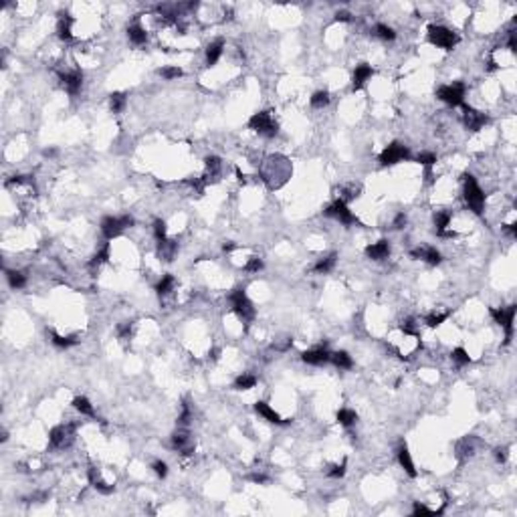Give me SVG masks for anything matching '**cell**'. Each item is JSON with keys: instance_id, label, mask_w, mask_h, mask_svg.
<instances>
[{"instance_id": "obj_27", "label": "cell", "mask_w": 517, "mask_h": 517, "mask_svg": "<svg viewBox=\"0 0 517 517\" xmlns=\"http://www.w3.org/2000/svg\"><path fill=\"white\" fill-rule=\"evenodd\" d=\"M336 419H338V422H340L342 426L349 428L352 424H356V420H358V414H356L354 410H349V408H342V410H338Z\"/></svg>"}, {"instance_id": "obj_17", "label": "cell", "mask_w": 517, "mask_h": 517, "mask_svg": "<svg viewBox=\"0 0 517 517\" xmlns=\"http://www.w3.org/2000/svg\"><path fill=\"white\" fill-rule=\"evenodd\" d=\"M414 259H422V261H426L428 265H441V261H443V257H441V253L437 251L435 246H426V248H414V251L410 253Z\"/></svg>"}, {"instance_id": "obj_40", "label": "cell", "mask_w": 517, "mask_h": 517, "mask_svg": "<svg viewBox=\"0 0 517 517\" xmlns=\"http://www.w3.org/2000/svg\"><path fill=\"white\" fill-rule=\"evenodd\" d=\"M154 237H156L158 243L160 241H166V222L162 219H156L154 221Z\"/></svg>"}, {"instance_id": "obj_22", "label": "cell", "mask_w": 517, "mask_h": 517, "mask_svg": "<svg viewBox=\"0 0 517 517\" xmlns=\"http://www.w3.org/2000/svg\"><path fill=\"white\" fill-rule=\"evenodd\" d=\"M398 463H400V467H402V469L410 477H416V469H414V463H412V457L408 453V446L406 444H400V448H398Z\"/></svg>"}, {"instance_id": "obj_30", "label": "cell", "mask_w": 517, "mask_h": 517, "mask_svg": "<svg viewBox=\"0 0 517 517\" xmlns=\"http://www.w3.org/2000/svg\"><path fill=\"white\" fill-rule=\"evenodd\" d=\"M6 279L12 289H23L26 285V277L21 271H6Z\"/></svg>"}, {"instance_id": "obj_33", "label": "cell", "mask_w": 517, "mask_h": 517, "mask_svg": "<svg viewBox=\"0 0 517 517\" xmlns=\"http://www.w3.org/2000/svg\"><path fill=\"white\" fill-rule=\"evenodd\" d=\"M51 342H53L55 347H61V349H67V347H71V345L77 344L75 338H63V336H59V333H55V331H51Z\"/></svg>"}, {"instance_id": "obj_4", "label": "cell", "mask_w": 517, "mask_h": 517, "mask_svg": "<svg viewBox=\"0 0 517 517\" xmlns=\"http://www.w3.org/2000/svg\"><path fill=\"white\" fill-rule=\"evenodd\" d=\"M230 303H232V309H235V313H237V318L239 320H243L245 323H248L251 321L253 318H255V307H253V303L248 301V297H246V293H245V289H235L230 293Z\"/></svg>"}, {"instance_id": "obj_53", "label": "cell", "mask_w": 517, "mask_h": 517, "mask_svg": "<svg viewBox=\"0 0 517 517\" xmlns=\"http://www.w3.org/2000/svg\"><path fill=\"white\" fill-rule=\"evenodd\" d=\"M336 21H338V23H347V21H349V12H345V10L338 12V14H336Z\"/></svg>"}, {"instance_id": "obj_41", "label": "cell", "mask_w": 517, "mask_h": 517, "mask_svg": "<svg viewBox=\"0 0 517 517\" xmlns=\"http://www.w3.org/2000/svg\"><path fill=\"white\" fill-rule=\"evenodd\" d=\"M446 318H448V313H430L426 318V325L428 327H439Z\"/></svg>"}, {"instance_id": "obj_23", "label": "cell", "mask_w": 517, "mask_h": 517, "mask_svg": "<svg viewBox=\"0 0 517 517\" xmlns=\"http://www.w3.org/2000/svg\"><path fill=\"white\" fill-rule=\"evenodd\" d=\"M127 37H129V41H131L133 45H144V43L148 41V32H146L144 26H140V25L136 23V25L127 26Z\"/></svg>"}, {"instance_id": "obj_39", "label": "cell", "mask_w": 517, "mask_h": 517, "mask_svg": "<svg viewBox=\"0 0 517 517\" xmlns=\"http://www.w3.org/2000/svg\"><path fill=\"white\" fill-rule=\"evenodd\" d=\"M160 75H162L164 79L172 81V79L182 77V69H180V67H164V69H160Z\"/></svg>"}, {"instance_id": "obj_26", "label": "cell", "mask_w": 517, "mask_h": 517, "mask_svg": "<svg viewBox=\"0 0 517 517\" xmlns=\"http://www.w3.org/2000/svg\"><path fill=\"white\" fill-rule=\"evenodd\" d=\"M329 362H333V366H336V368H340V370H349L354 366L352 356H349L347 352H336V354H331V360Z\"/></svg>"}, {"instance_id": "obj_12", "label": "cell", "mask_w": 517, "mask_h": 517, "mask_svg": "<svg viewBox=\"0 0 517 517\" xmlns=\"http://www.w3.org/2000/svg\"><path fill=\"white\" fill-rule=\"evenodd\" d=\"M61 83H63V87L69 91L71 95H77L81 91V85H83V73L79 69H75L73 73H61Z\"/></svg>"}, {"instance_id": "obj_56", "label": "cell", "mask_w": 517, "mask_h": 517, "mask_svg": "<svg viewBox=\"0 0 517 517\" xmlns=\"http://www.w3.org/2000/svg\"><path fill=\"white\" fill-rule=\"evenodd\" d=\"M232 248H235V245H232V243H224V245H222V251H224V253H230Z\"/></svg>"}, {"instance_id": "obj_29", "label": "cell", "mask_w": 517, "mask_h": 517, "mask_svg": "<svg viewBox=\"0 0 517 517\" xmlns=\"http://www.w3.org/2000/svg\"><path fill=\"white\" fill-rule=\"evenodd\" d=\"M257 384V378L253 374H241L235 380V390H251Z\"/></svg>"}, {"instance_id": "obj_44", "label": "cell", "mask_w": 517, "mask_h": 517, "mask_svg": "<svg viewBox=\"0 0 517 517\" xmlns=\"http://www.w3.org/2000/svg\"><path fill=\"white\" fill-rule=\"evenodd\" d=\"M152 469H154V473H156L160 479H166V477H168V465H166L164 461H154Z\"/></svg>"}, {"instance_id": "obj_8", "label": "cell", "mask_w": 517, "mask_h": 517, "mask_svg": "<svg viewBox=\"0 0 517 517\" xmlns=\"http://www.w3.org/2000/svg\"><path fill=\"white\" fill-rule=\"evenodd\" d=\"M465 91H467V87H465V83L457 81V83H453V85H443V87H441V89L437 91V97L441 99V101L448 103V105H453V107H459V105H463V99H465Z\"/></svg>"}, {"instance_id": "obj_37", "label": "cell", "mask_w": 517, "mask_h": 517, "mask_svg": "<svg viewBox=\"0 0 517 517\" xmlns=\"http://www.w3.org/2000/svg\"><path fill=\"white\" fill-rule=\"evenodd\" d=\"M451 358H453V362L459 364V366H467V364L471 362V356L467 354V349H465V347H455V349H453V354H451Z\"/></svg>"}, {"instance_id": "obj_14", "label": "cell", "mask_w": 517, "mask_h": 517, "mask_svg": "<svg viewBox=\"0 0 517 517\" xmlns=\"http://www.w3.org/2000/svg\"><path fill=\"white\" fill-rule=\"evenodd\" d=\"M301 360L305 364H311V366H323L331 360V354L327 352L325 347H315V349H307V352L301 354Z\"/></svg>"}, {"instance_id": "obj_50", "label": "cell", "mask_w": 517, "mask_h": 517, "mask_svg": "<svg viewBox=\"0 0 517 517\" xmlns=\"http://www.w3.org/2000/svg\"><path fill=\"white\" fill-rule=\"evenodd\" d=\"M412 513H414V515H420V513H428V515H430V513H435V511H432V509H428L426 505H422V503H419V501H416V503H414V509H412Z\"/></svg>"}, {"instance_id": "obj_28", "label": "cell", "mask_w": 517, "mask_h": 517, "mask_svg": "<svg viewBox=\"0 0 517 517\" xmlns=\"http://www.w3.org/2000/svg\"><path fill=\"white\" fill-rule=\"evenodd\" d=\"M125 103H127V95L125 93H111L109 95V107H111L113 113L123 111Z\"/></svg>"}, {"instance_id": "obj_57", "label": "cell", "mask_w": 517, "mask_h": 517, "mask_svg": "<svg viewBox=\"0 0 517 517\" xmlns=\"http://www.w3.org/2000/svg\"><path fill=\"white\" fill-rule=\"evenodd\" d=\"M497 69V63L495 61H489V71H495Z\"/></svg>"}, {"instance_id": "obj_34", "label": "cell", "mask_w": 517, "mask_h": 517, "mask_svg": "<svg viewBox=\"0 0 517 517\" xmlns=\"http://www.w3.org/2000/svg\"><path fill=\"white\" fill-rule=\"evenodd\" d=\"M311 105H313L315 109H321V107L329 105V93H327V91H315V93L311 95Z\"/></svg>"}, {"instance_id": "obj_52", "label": "cell", "mask_w": 517, "mask_h": 517, "mask_svg": "<svg viewBox=\"0 0 517 517\" xmlns=\"http://www.w3.org/2000/svg\"><path fill=\"white\" fill-rule=\"evenodd\" d=\"M404 226H406V216H404L402 212H400V214L396 216V219H394V228L400 230V228H404Z\"/></svg>"}, {"instance_id": "obj_51", "label": "cell", "mask_w": 517, "mask_h": 517, "mask_svg": "<svg viewBox=\"0 0 517 517\" xmlns=\"http://www.w3.org/2000/svg\"><path fill=\"white\" fill-rule=\"evenodd\" d=\"M507 457H509V455H507V448H505V446H503V448H501V446L495 448V459H497L499 463H505Z\"/></svg>"}, {"instance_id": "obj_35", "label": "cell", "mask_w": 517, "mask_h": 517, "mask_svg": "<svg viewBox=\"0 0 517 517\" xmlns=\"http://www.w3.org/2000/svg\"><path fill=\"white\" fill-rule=\"evenodd\" d=\"M109 253H111V246H109V243H105L103 246H101V251H97L95 253V257L91 259V267H97V265H101V263H107V259H109Z\"/></svg>"}, {"instance_id": "obj_3", "label": "cell", "mask_w": 517, "mask_h": 517, "mask_svg": "<svg viewBox=\"0 0 517 517\" xmlns=\"http://www.w3.org/2000/svg\"><path fill=\"white\" fill-rule=\"evenodd\" d=\"M133 216L129 214H123V216H105V219L101 221V232H103V237L107 241L115 239V237H120L122 232L127 228V226H133Z\"/></svg>"}, {"instance_id": "obj_6", "label": "cell", "mask_w": 517, "mask_h": 517, "mask_svg": "<svg viewBox=\"0 0 517 517\" xmlns=\"http://www.w3.org/2000/svg\"><path fill=\"white\" fill-rule=\"evenodd\" d=\"M248 127L255 129L257 133H261V136H267V138H273L275 133H277V123L273 122L271 118V113L269 111H259L255 113L251 120H248Z\"/></svg>"}, {"instance_id": "obj_1", "label": "cell", "mask_w": 517, "mask_h": 517, "mask_svg": "<svg viewBox=\"0 0 517 517\" xmlns=\"http://www.w3.org/2000/svg\"><path fill=\"white\" fill-rule=\"evenodd\" d=\"M463 182H465V202L475 214H481L483 208H485V194H483L481 186L477 184V180L473 174H463Z\"/></svg>"}, {"instance_id": "obj_10", "label": "cell", "mask_w": 517, "mask_h": 517, "mask_svg": "<svg viewBox=\"0 0 517 517\" xmlns=\"http://www.w3.org/2000/svg\"><path fill=\"white\" fill-rule=\"evenodd\" d=\"M73 432H75V424H67V426H55L49 435V443H51L53 448H65L73 443Z\"/></svg>"}, {"instance_id": "obj_55", "label": "cell", "mask_w": 517, "mask_h": 517, "mask_svg": "<svg viewBox=\"0 0 517 517\" xmlns=\"http://www.w3.org/2000/svg\"><path fill=\"white\" fill-rule=\"evenodd\" d=\"M509 49L511 51H515V30H509V41H507Z\"/></svg>"}, {"instance_id": "obj_43", "label": "cell", "mask_w": 517, "mask_h": 517, "mask_svg": "<svg viewBox=\"0 0 517 517\" xmlns=\"http://www.w3.org/2000/svg\"><path fill=\"white\" fill-rule=\"evenodd\" d=\"M204 162H206V168H208L210 174H216L221 170V158L219 156H208Z\"/></svg>"}, {"instance_id": "obj_54", "label": "cell", "mask_w": 517, "mask_h": 517, "mask_svg": "<svg viewBox=\"0 0 517 517\" xmlns=\"http://www.w3.org/2000/svg\"><path fill=\"white\" fill-rule=\"evenodd\" d=\"M248 479H251L253 483H267V481H269V477H267V475H251Z\"/></svg>"}, {"instance_id": "obj_21", "label": "cell", "mask_w": 517, "mask_h": 517, "mask_svg": "<svg viewBox=\"0 0 517 517\" xmlns=\"http://www.w3.org/2000/svg\"><path fill=\"white\" fill-rule=\"evenodd\" d=\"M61 19H59V25H57V35L59 39L63 41H71L73 39V32H71V25H73V19L67 12H61L59 14Z\"/></svg>"}, {"instance_id": "obj_47", "label": "cell", "mask_w": 517, "mask_h": 517, "mask_svg": "<svg viewBox=\"0 0 517 517\" xmlns=\"http://www.w3.org/2000/svg\"><path fill=\"white\" fill-rule=\"evenodd\" d=\"M190 419H192L190 406H188V404H184V408H182V414L178 416V426H188V424H190Z\"/></svg>"}, {"instance_id": "obj_46", "label": "cell", "mask_w": 517, "mask_h": 517, "mask_svg": "<svg viewBox=\"0 0 517 517\" xmlns=\"http://www.w3.org/2000/svg\"><path fill=\"white\" fill-rule=\"evenodd\" d=\"M261 269H263V261H261L259 257L248 259V263L245 265V271H248V273H257V271H261Z\"/></svg>"}, {"instance_id": "obj_9", "label": "cell", "mask_w": 517, "mask_h": 517, "mask_svg": "<svg viewBox=\"0 0 517 517\" xmlns=\"http://www.w3.org/2000/svg\"><path fill=\"white\" fill-rule=\"evenodd\" d=\"M323 214L325 216H331V219H338L342 224H345V226H349V224H358L360 221L356 219V216L352 214V210H349L347 206H345V200H342V198H338L336 202H331L325 210H323Z\"/></svg>"}, {"instance_id": "obj_38", "label": "cell", "mask_w": 517, "mask_h": 517, "mask_svg": "<svg viewBox=\"0 0 517 517\" xmlns=\"http://www.w3.org/2000/svg\"><path fill=\"white\" fill-rule=\"evenodd\" d=\"M448 224H451V212H437V214H435V226H437V232H443Z\"/></svg>"}, {"instance_id": "obj_45", "label": "cell", "mask_w": 517, "mask_h": 517, "mask_svg": "<svg viewBox=\"0 0 517 517\" xmlns=\"http://www.w3.org/2000/svg\"><path fill=\"white\" fill-rule=\"evenodd\" d=\"M400 331L404 333V336H416V323L414 320H404L400 323Z\"/></svg>"}, {"instance_id": "obj_7", "label": "cell", "mask_w": 517, "mask_h": 517, "mask_svg": "<svg viewBox=\"0 0 517 517\" xmlns=\"http://www.w3.org/2000/svg\"><path fill=\"white\" fill-rule=\"evenodd\" d=\"M515 311L517 307L515 305H509L507 309H497V307H491L489 313L491 318L495 320V323H499L503 329H505V345L511 342V336H513V320H515Z\"/></svg>"}, {"instance_id": "obj_31", "label": "cell", "mask_w": 517, "mask_h": 517, "mask_svg": "<svg viewBox=\"0 0 517 517\" xmlns=\"http://www.w3.org/2000/svg\"><path fill=\"white\" fill-rule=\"evenodd\" d=\"M73 406H75V410H79L81 414H85V416H95V410H93L91 402H89V400H87L85 396H77V398L73 400Z\"/></svg>"}, {"instance_id": "obj_48", "label": "cell", "mask_w": 517, "mask_h": 517, "mask_svg": "<svg viewBox=\"0 0 517 517\" xmlns=\"http://www.w3.org/2000/svg\"><path fill=\"white\" fill-rule=\"evenodd\" d=\"M345 467H347V461H342V465H336V467H331V471L327 473L331 479H340L345 475Z\"/></svg>"}, {"instance_id": "obj_5", "label": "cell", "mask_w": 517, "mask_h": 517, "mask_svg": "<svg viewBox=\"0 0 517 517\" xmlns=\"http://www.w3.org/2000/svg\"><path fill=\"white\" fill-rule=\"evenodd\" d=\"M410 158H412L410 149L404 144H400V142H392L390 146H386L384 149H382V154H380L382 166H394L398 162H404V160H410Z\"/></svg>"}, {"instance_id": "obj_11", "label": "cell", "mask_w": 517, "mask_h": 517, "mask_svg": "<svg viewBox=\"0 0 517 517\" xmlns=\"http://www.w3.org/2000/svg\"><path fill=\"white\" fill-rule=\"evenodd\" d=\"M463 122L467 125V129H471V131H479L483 125H487L489 123V118L485 113H479L477 109L469 107V105H465L463 103Z\"/></svg>"}, {"instance_id": "obj_42", "label": "cell", "mask_w": 517, "mask_h": 517, "mask_svg": "<svg viewBox=\"0 0 517 517\" xmlns=\"http://www.w3.org/2000/svg\"><path fill=\"white\" fill-rule=\"evenodd\" d=\"M414 160L419 162L420 166H432V164H437V156L432 154V152H420Z\"/></svg>"}, {"instance_id": "obj_2", "label": "cell", "mask_w": 517, "mask_h": 517, "mask_svg": "<svg viewBox=\"0 0 517 517\" xmlns=\"http://www.w3.org/2000/svg\"><path fill=\"white\" fill-rule=\"evenodd\" d=\"M428 41L432 45L444 49V51H451V49L459 43V35H457V32H453L451 28H446V26L430 25L428 26Z\"/></svg>"}, {"instance_id": "obj_19", "label": "cell", "mask_w": 517, "mask_h": 517, "mask_svg": "<svg viewBox=\"0 0 517 517\" xmlns=\"http://www.w3.org/2000/svg\"><path fill=\"white\" fill-rule=\"evenodd\" d=\"M222 49H224V41L222 39H216V41H212L206 47V67H214L216 63H219V59L222 55Z\"/></svg>"}, {"instance_id": "obj_58", "label": "cell", "mask_w": 517, "mask_h": 517, "mask_svg": "<svg viewBox=\"0 0 517 517\" xmlns=\"http://www.w3.org/2000/svg\"><path fill=\"white\" fill-rule=\"evenodd\" d=\"M55 154H57L55 149H45V156H55Z\"/></svg>"}, {"instance_id": "obj_20", "label": "cell", "mask_w": 517, "mask_h": 517, "mask_svg": "<svg viewBox=\"0 0 517 517\" xmlns=\"http://www.w3.org/2000/svg\"><path fill=\"white\" fill-rule=\"evenodd\" d=\"M255 410L263 416L265 420H269V422H273V424H287V420H283L281 416H279L269 404H267V402H257V404H255Z\"/></svg>"}, {"instance_id": "obj_32", "label": "cell", "mask_w": 517, "mask_h": 517, "mask_svg": "<svg viewBox=\"0 0 517 517\" xmlns=\"http://www.w3.org/2000/svg\"><path fill=\"white\" fill-rule=\"evenodd\" d=\"M174 285H176V279L172 275H164L160 279V283L156 285V291H158V295H168L174 289Z\"/></svg>"}, {"instance_id": "obj_24", "label": "cell", "mask_w": 517, "mask_h": 517, "mask_svg": "<svg viewBox=\"0 0 517 517\" xmlns=\"http://www.w3.org/2000/svg\"><path fill=\"white\" fill-rule=\"evenodd\" d=\"M87 477H89V483L91 485L99 491V493H103V495H109V493H113V485H105L103 481H99V477H97V469L95 467H91V469L87 471Z\"/></svg>"}, {"instance_id": "obj_18", "label": "cell", "mask_w": 517, "mask_h": 517, "mask_svg": "<svg viewBox=\"0 0 517 517\" xmlns=\"http://www.w3.org/2000/svg\"><path fill=\"white\" fill-rule=\"evenodd\" d=\"M178 251V243L176 241H160L158 243V259L164 261V263H170L174 261V255Z\"/></svg>"}, {"instance_id": "obj_15", "label": "cell", "mask_w": 517, "mask_h": 517, "mask_svg": "<svg viewBox=\"0 0 517 517\" xmlns=\"http://www.w3.org/2000/svg\"><path fill=\"white\" fill-rule=\"evenodd\" d=\"M372 75H374V69H372V67H370L368 63H360V65L356 67V69H354V77H352V87H354V91L362 89V87L366 85V81H368Z\"/></svg>"}, {"instance_id": "obj_16", "label": "cell", "mask_w": 517, "mask_h": 517, "mask_svg": "<svg viewBox=\"0 0 517 517\" xmlns=\"http://www.w3.org/2000/svg\"><path fill=\"white\" fill-rule=\"evenodd\" d=\"M366 255H368L372 261H384L390 255V243L382 239V241H378V243H374L370 246H366Z\"/></svg>"}, {"instance_id": "obj_36", "label": "cell", "mask_w": 517, "mask_h": 517, "mask_svg": "<svg viewBox=\"0 0 517 517\" xmlns=\"http://www.w3.org/2000/svg\"><path fill=\"white\" fill-rule=\"evenodd\" d=\"M374 32H376V35H378L382 41H394V39H396V32H394V28H392V26H388V25H376Z\"/></svg>"}, {"instance_id": "obj_13", "label": "cell", "mask_w": 517, "mask_h": 517, "mask_svg": "<svg viewBox=\"0 0 517 517\" xmlns=\"http://www.w3.org/2000/svg\"><path fill=\"white\" fill-rule=\"evenodd\" d=\"M172 446L178 448V451H182L184 455H190L194 451V446L190 444V435H188L186 426H180L172 435Z\"/></svg>"}, {"instance_id": "obj_49", "label": "cell", "mask_w": 517, "mask_h": 517, "mask_svg": "<svg viewBox=\"0 0 517 517\" xmlns=\"http://www.w3.org/2000/svg\"><path fill=\"white\" fill-rule=\"evenodd\" d=\"M118 333H120L122 340H129V336H131V323H122L118 327Z\"/></svg>"}, {"instance_id": "obj_25", "label": "cell", "mask_w": 517, "mask_h": 517, "mask_svg": "<svg viewBox=\"0 0 517 517\" xmlns=\"http://www.w3.org/2000/svg\"><path fill=\"white\" fill-rule=\"evenodd\" d=\"M336 261H338V255L336 253H331V255H327L325 259H320L318 263H315V267H313V271L315 273H320V275H325V273H329L333 267H336Z\"/></svg>"}]
</instances>
